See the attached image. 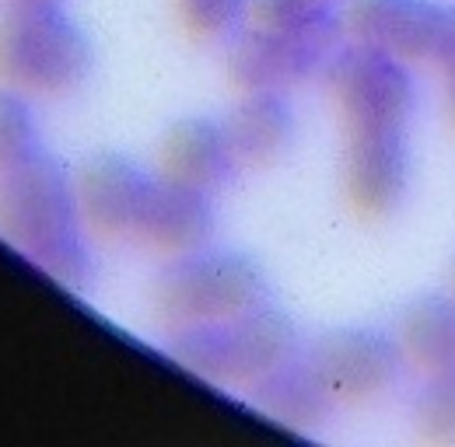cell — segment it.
Listing matches in <instances>:
<instances>
[{"label":"cell","mask_w":455,"mask_h":447,"mask_svg":"<svg viewBox=\"0 0 455 447\" xmlns=\"http://www.w3.org/2000/svg\"><path fill=\"white\" fill-rule=\"evenodd\" d=\"M151 301L172 329L193 322H214L263 304L267 277L249 255L204 245L172 255L158 270L151 283Z\"/></svg>","instance_id":"277c9868"},{"label":"cell","mask_w":455,"mask_h":447,"mask_svg":"<svg viewBox=\"0 0 455 447\" xmlns=\"http://www.w3.org/2000/svg\"><path fill=\"white\" fill-rule=\"evenodd\" d=\"M225 126L238 165H270L294 140V109L284 91H245Z\"/></svg>","instance_id":"5bb4252c"},{"label":"cell","mask_w":455,"mask_h":447,"mask_svg":"<svg viewBox=\"0 0 455 447\" xmlns=\"http://www.w3.org/2000/svg\"><path fill=\"white\" fill-rule=\"evenodd\" d=\"M413 175L406 126H364L347 140V196L368 217L393 214Z\"/></svg>","instance_id":"9c48e42d"},{"label":"cell","mask_w":455,"mask_h":447,"mask_svg":"<svg viewBox=\"0 0 455 447\" xmlns=\"http://www.w3.org/2000/svg\"><path fill=\"white\" fill-rule=\"evenodd\" d=\"M413 420L424 437L455 441V367L427 374L413 398Z\"/></svg>","instance_id":"e0dca14e"},{"label":"cell","mask_w":455,"mask_h":447,"mask_svg":"<svg viewBox=\"0 0 455 447\" xmlns=\"http://www.w3.org/2000/svg\"><path fill=\"white\" fill-rule=\"evenodd\" d=\"M333 7V0H249V14L256 25H287L308 14Z\"/></svg>","instance_id":"d6986e66"},{"label":"cell","mask_w":455,"mask_h":447,"mask_svg":"<svg viewBox=\"0 0 455 447\" xmlns=\"http://www.w3.org/2000/svg\"><path fill=\"white\" fill-rule=\"evenodd\" d=\"M399 342L420 371L455 367V297L452 294H420L399 315Z\"/></svg>","instance_id":"9a60e30c"},{"label":"cell","mask_w":455,"mask_h":447,"mask_svg":"<svg viewBox=\"0 0 455 447\" xmlns=\"http://www.w3.org/2000/svg\"><path fill=\"white\" fill-rule=\"evenodd\" d=\"M449 106L455 112V70H449Z\"/></svg>","instance_id":"44dd1931"},{"label":"cell","mask_w":455,"mask_h":447,"mask_svg":"<svg viewBox=\"0 0 455 447\" xmlns=\"http://www.w3.org/2000/svg\"><path fill=\"white\" fill-rule=\"evenodd\" d=\"M337 402H371L396 388L406 374V349L399 335L371 325H350L308 346Z\"/></svg>","instance_id":"52a82bcc"},{"label":"cell","mask_w":455,"mask_h":447,"mask_svg":"<svg viewBox=\"0 0 455 447\" xmlns=\"http://www.w3.org/2000/svg\"><path fill=\"white\" fill-rule=\"evenodd\" d=\"M92 70V43L60 4H11L0 14V84L67 95Z\"/></svg>","instance_id":"3957f363"},{"label":"cell","mask_w":455,"mask_h":447,"mask_svg":"<svg viewBox=\"0 0 455 447\" xmlns=\"http://www.w3.org/2000/svg\"><path fill=\"white\" fill-rule=\"evenodd\" d=\"M438 63H445L449 70H455V7H449V21H445V35H442V46H438Z\"/></svg>","instance_id":"ffe728a7"},{"label":"cell","mask_w":455,"mask_h":447,"mask_svg":"<svg viewBox=\"0 0 455 447\" xmlns=\"http://www.w3.org/2000/svg\"><path fill=\"white\" fill-rule=\"evenodd\" d=\"M343 28L347 25L333 7L287 25L252 21L228 53V74L242 91H284L330 67Z\"/></svg>","instance_id":"5b68a950"},{"label":"cell","mask_w":455,"mask_h":447,"mask_svg":"<svg viewBox=\"0 0 455 447\" xmlns=\"http://www.w3.org/2000/svg\"><path fill=\"white\" fill-rule=\"evenodd\" d=\"M245 7H249V0H175L182 25L200 39L228 35L242 21Z\"/></svg>","instance_id":"ac0fdd59"},{"label":"cell","mask_w":455,"mask_h":447,"mask_svg":"<svg viewBox=\"0 0 455 447\" xmlns=\"http://www.w3.org/2000/svg\"><path fill=\"white\" fill-rule=\"evenodd\" d=\"M249 395L270 420L294 427V430L319 427L337 405V395L330 391L308 346H298L274 371H267L259 381H252Z\"/></svg>","instance_id":"7c38bea8"},{"label":"cell","mask_w":455,"mask_h":447,"mask_svg":"<svg viewBox=\"0 0 455 447\" xmlns=\"http://www.w3.org/2000/svg\"><path fill=\"white\" fill-rule=\"evenodd\" d=\"M214 203L211 192L172 182V178H158V189L151 196V207L140 224V241L155 252H162L165 259L204 248L214 234Z\"/></svg>","instance_id":"4fadbf2b"},{"label":"cell","mask_w":455,"mask_h":447,"mask_svg":"<svg viewBox=\"0 0 455 447\" xmlns=\"http://www.w3.org/2000/svg\"><path fill=\"white\" fill-rule=\"evenodd\" d=\"M449 7L435 0H347L343 25L354 39L393 50L403 59H435Z\"/></svg>","instance_id":"30bf717a"},{"label":"cell","mask_w":455,"mask_h":447,"mask_svg":"<svg viewBox=\"0 0 455 447\" xmlns=\"http://www.w3.org/2000/svg\"><path fill=\"white\" fill-rule=\"evenodd\" d=\"M452 286H455V259H452Z\"/></svg>","instance_id":"603a6c76"},{"label":"cell","mask_w":455,"mask_h":447,"mask_svg":"<svg viewBox=\"0 0 455 447\" xmlns=\"http://www.w3.org/2000/svg\"><path fill=\"white\" fill-rule=\"evenodd\" d=\"M74 178L57 158L39 154L0 175V238L63 286H88L95 277L81 231Z\"/></svg>","instance_id":"6da1fadb"},{"label":"cell","mask_w":455,"mask_h":447,"mask_svg":"<svg viewBox=\"0 0 455 447\" xmlns=\"http://www.w3.org/2000/svg\"><path fill=\"white\" fill-rule=\"evenodd\" d=\"M158 178L123 154H95L74 175V192L84 224L109 241L137 238Z\"/></svg>","instance_id":"ba28073f"},{"label":"cell","mask_w":455,"mask_h":447,"mask_svg":"<svg viewBox=\"0 0 455 447\" xmlns=\"http://www.w3.org/2000/svg\"><path fill=\"white\" fill-rule=\"evenodd\" d=\"M11 4H60V0H11Z\"/></svg>","instance_id":"7402d4cb"},{"label":"cell","mask_w":455,"mask_h":447,"mask_svg":"<svg viewBox=\"0 0 455 447\" xmlns=\"http://www.w3.org/2000/svg\"><path fill=\"white\" fill-rule=\"evenodd\" d=\"M39 126L28 102L14 88H0V175L39 158Z\"/></svg>","instance_id":"2e32d148"},{"label":"cell","mask_w":455,"mask_h":447,"mask_svg":"<svg viewBox=\"0 0 455 447\" xmlns=\"http://www.w3.org/2000/svg\"><path fill=\"white\" fill-rule=\"evenodd\" d=\"M158 168H162V178L204 189V192H218L231 182L238 154L231 147L225 122L207 115H189V119H179L162 137Z\"/></svg>","instance_id":"8fae6325"},{"label":"cell","mask_w":455,"mask_h":447,"mask_svg":"<svg viewBox=\"0 0 455 447\" xmlns=\"http://www.w3.org/2000/svg\"><path fill=\"white\" fill-rule=\"evenodd\" d=\"M326 84L350 129L406 126L417 109V84L406 59L361 39L333 53L326 67Z\"/></svg>","instance_id":"8992f818"},{"label":"cell","mask_w":455,"mask_h":447,"mask_svg":"<svg viewBox=\"0 0 455 447\" xmlns=\"http://www.w3.org/2000/svg\"><path fill=\"white\" fill-rule=\"evenodd\" d=\"M298 329L270 301L214 322L175 325L169 333L172 360L214 385H252L298 349Z\"/></svg>","instance_id":"7a4b0ae2"}]
</instances>
